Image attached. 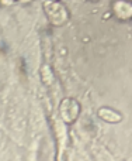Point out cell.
<instances>
[{
    "mask_svg": "<svg viewBox=\"0 0 132 161\" xmlns=\"http://www.w3.org/2000/svg\"><path fill=\"white\" fill-rule=\"evenodd\" d=\"M16 2H18V0H0V6L8 7V6H13Z\"/></svg>",
    "mask_w": 132,
    "mask_h": 161,
    "instance_id": "5b68a950",
    "label": "cell"
},
{
    "mask_svg": "<svg viewBox=\"0 0 132 161\" xmlns=\"http://www.w3.org/2000/svg\"><path fill=\"white\" fill-rule=\"evenodd\" d=\"M42 10L47 16L48 21L53 27H62L69 21V10L62 3V0H44Z\"/></svg>",
    "mask_w": 132,
    "mask_h": 161,
    "instance_id": "6da1fadb",
    "label": "cell"
},
{
    "mask_svg": "<svg viewBox=\"0 0 132 161\" xmlns=\"http://www.w3.org/2000/svg\"><path fill=\"white\" fill-rule=\"evenodd\" d=\"M97 116L105 123H110V125H117V123L122 122V113H119L118 110L113 108H108V106H103L97 110Z\"/></svg>",
    "mask_w": 132,
    "mask_h": 161,
    "instance_id": "277c9868",
    "label": "cell"
},
{
    "mask_svg": "<svg viewBox=\"0 0 132 161\" xmlns=\"http://www.w3.org/2000/svg\"><path fill=\"white\" fill-rule=\"evenodd\" d=\"M20 3H23V4H28V3H33L34 0H18Z\"/></svg>",
    "mask_w": 132,
    "mask_h": 161,
    "instance_id": "8992f818",
    "label": "cell"
},
{
    "mask_svg": "<svg viewBox=\"0 0 132 161\" xmlns=\"http://www.w3.org/2000/svg\"><path fill=\"white\" fill-rule=\"evenodd\" d=\"M131 2H132V0H131Z\"/></svg>",
    "mask_w": 132,
    "mask_h": 161,
    "instance_id": "ba28073f",
    "label": "cell"
},
{
    "mask_svg": "<svg viewBox=\"0 0 132 161\" xmlns=\"http://www.w3.org/2000/svg\"><path fill=\"white\" fill-rule=\"evenodd\" d=\"M80 112H82V106H80L79 100H76L74 97H65L61 100L58 106L59 119L65 125H73L79 119Z\"/></svg>",
    "mask_w": 132,
    "mask_h": 161,
    "instance_id": "7a4b0ae2",
    "label": "cell"
},
{
    "mask_svg": "<svg viewBox=\"0 0 132 161\" xmlns=\"http://www.w3.org/2000/svg\"><path fill=\"white\" fill-rule=\"evenodd\" d=\"M114 17L119 21H132V2L131 0H114L111 4Z\"/></svg>",
    "mask_w": 132,
    "mask_h": 161,
    "instance_id": "3957f363",
    "label": "cell"
},
{
    "mask_svg": "<svg viewBox=\"0 0 132 161\" xmlns=\"http://www.w3.org/2000/svg\"><path fill=\"white\" fill-rule=\"evenodd\" d=\"M89 2H93L94 3V2H99V0H89Z\"/></svg>",
    "mask_w": 132,
    "mask_h": 161,
    "instance_id": "52a82bcc",
    "label": "cell"
}]
</instances>
